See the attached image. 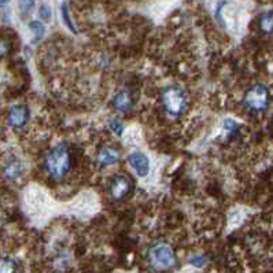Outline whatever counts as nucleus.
I'll use <instances>...</instances> for the list:
<instances>
[{
    "instance_id": "9b49d317",
    "label": "nucleus",
    "mask_w": 273,
    "mask_h": 273,
    "mask_svg": "<svg viewBox=\"0 0 273 273\" xmlns=\"http://www.w3.org/2000/svg\"><path fill=\"white\" fill-rule=\"evenodd\" d=\"M260 28L264 33L273 32V11L264 12L260 18Z\"/></svg>"
},
{
    "instance_id": "6ab92c4d",
    "label": "nucleus",
    "mask_w": 273,
    "mask_h": 273,
    "mask_svg": "<svg viewBox=\"0 0 273 273\" xmlns=\"http://www.w3.org/2000/svg\"><path fill=\"white\" fill-rule=\"evenodd\" d=\"M191 262H192L195 267H202V264L205 262V260H199V257H196V260H192Z\"/></svg>"
},
{
    "instance_id": "f8f14e48",
    "label": "nucleus",
    "mask_w": 273,
    "mask_h": 273,
    "mask_svg": "<svg viewBox=\"0 0 273 273\" xmlns=\"http://www.w3.org/2000/svg\"><path fill=\"white\" fill-rule=\"evenodd\" d=\"M0 273H17V264L8 257H0Z\"/></svg>"
},
{
    "instance_id": "a211bd4d",
    "label": "nucleus",
    "mask_w": 273,
    "mask_h": 273,
    "mask_svg": "<svg viewBox=\"0 0 273 273\" xmlns=\"http://www.w3.org/2000/svg\"><path fill=\"white\" fill-rule=\"evenodd\" d=\"M8 50H10V44L6 40H1L0 42V56H4L7 53H8Z\"/></svg>"
},
{
    "instance_id": "2eb2a0df",
    "label": "nucleus",
    "mask_w": 273,
    "mask_h": 273,
    "mask_svg": "<svg viewBox=\"0 0 273 273\" xmlns=\"http://www.w3.org/2000/svg\"><path fill=\"white\" fill-rule=\"evenodd\" d=\"M62 18H63V21H65L66 26H67L73 33H76V28H74V25L71 22L70 12H69V4H67V3H63V4H62Z\"/></svg>"
},
{
    "instance_id": "f257e3e1",
    "label": "nucleus",
    "mask_w": 273,
    "mask_h": 273,
    "mask_svg": "<svg viewBox=\"0 0 273 273\" xmlns=\"http://www.w3.org/2000/svg\"><path fill=\"white\" fill-rule=\"evenodd\" d=\"M73 165V155L67 143H59L48 151L46 155L47 173L55 180H62L70 172Z\"/></svg>"
},
{
    "instance_id": "9d476101",
    "label": "nucleus",
    "mask_w": 273,
    "mask_h": 273,
    "mask_svg": "<svg viewBox=\"0 0 273 273\" xmlns=\"http://www.w3.org/2000/svg\"><path fill=\"white\" fill-rule=\"evenodd\" d=\"M21 173H22V165H21V162L18 160H11L4 167V174L8 178L19 177Z\"/></svg>"
},
{
    "instance_id": "20e7f679",
    "label": "nucleus",
    "mask_w": 273,
    "mask_h": 273,
    "mask_svg": "<svg viewBox=\"0 0 273 273\" xmlns=\"http://www.w3.org/2000/svg\"><path fill=\"white\" fill-rule=\"evenodd\" d=\"M243 103L246 109L253 113L265 111L269 106V89L262 84H256L250 87L244 92Z\"/></svg>"
},
{
    "instance_id": "dca6fc26",
    "label": "nucleus",
    "mask_w": 273,
    "mask_h": 273,
    "mask_svg": "<svg viewBox=\"0 0 273 273\" xmlns=\"http://www.w3.org/2000/svg\"><path fill=\"white\" fill-rule=\"evenodd\" d=\"M110 129L117 135V136H122L124 133V124L119 119H111L110 121Z\"/></svg>"
},
{
    "instance_id": "4468645a",
    "label": "nucleus",
    "mask_w": 273,
    "mask_h": 273,
    "mask_svg": "<svg viewBox=\"0 0 273 273\" xmlns=\"http://www.w3.org/2000/svg\"><path fill=\"white\" fill-rule=\"evenodd\" d=\"M29 28L36 36L35 42H39L43 37V35H44V32H46V26H44L40 21H32L29 24Z\"/></svg>"
},
{
    "instance_id": "39448f33",
    "label": "nucleus",
    "mask_w": 273,
    "mask_h": 273,
    "mask_svg": "<svg viewBox=\"0 0 273 273\" xmlns=\"http://www.w3.org/2000/svg\"><path fill=\"white\" fill-rule=\"evenodd\" d=\"M132 191V181L124 174L114 176L110 184V195L114 201H121Z\"/></svg>"
},
{
    "instance_id": "f3484780",
    "label": "nucleus",
    "mask_w": 273,
    "mask_h": 273,
    "mask_svg": "<svg viewBox=\"0 0 273 273\" xmlns=\"http://www.w3.org/2000/svg\"><path fill=\"white\" fill-rule=\"evenodd\" d=\"M39 15L42 19L44 21H50L51 19V15H53V12H51V7L48 6V4H43L40 7V10H39Z\"/></svg>"
},
{
    "instance_id": "6e6552de",
    "label": "nucleus",
    "mask_w": 273,
    "mask_h": 273,
    "mask_svg": "<svg viewBox=\"0 0 273 273\" xmlns=\"http://www.w3.org/2000/svg\"><path fill=\"white\" fill-rule=\"evenodd\" d=\"M113 107L118 113H129L133 107V96L128 89H121L113 98Z\"/></svg>"
},
{
    "instance_id": "1a4fd4ad",
    "label": "nucleus",
    "mask_w": 273,
    "mask_h": 273,
    "mask_svg": "<svg viewBox=\"0 0 273 273\" xmlns=\"http://www.w3.org/2000/svg\"><path fill=\"white\" fill-rule=\"evenodd\" d=\"M121 160V153L115 147H103L96 155V162L99 166H110L118 164Z\"/></svg>"
},
{
    "instance_id": "ddd939ff",
    "label": "nucleus",
    "mask_w": 273,
    "mask_h": 273,
    "mask_svg": "<svg viewBox=\"0 0 273 273\" xmlns=\"http://www.w3.org/2000/svg\"><path fill=\"white\" fill-rule=\"evenodd\" d=\"M35 0H19L18 1V7H19L21 17H29L30 14L33 12V10H35Z\"/></svg>"
},
{
    "instance_id": "f03ea898",
    "label": "nucleus",
    "mask_w": 273,
    "mask_h": 273,
    "mask_svg": "<svg viewBox=\"0 0 273 273\" xmlns=\"http://www.w3.org/2000/svg\"><path fill=\"white\" fill-rule=\"evenodd\" d=\"M147 261L157 272H169L177 267V254L166 242H157L147 251Z\"/></svg>"
},
{
    "instance_id": "0eeeda50",
    "label": "nucleus",
    "mask_w": 273,
    "mask_h": 273,
    "mask_svg": "<svg viewBox=\"0 0 273 273\" xmlns=\"http://www.w3.org/2000/svg\"><path fill=\"white\" fill-rule=\"evenodd\" d=\"M128 164L139 177H147L150 173V160L147 155L140 151H135L128 157Z\"/></svg>"
},
{
    "instance_id": "423d86ee",
    "label": "nucleus",
    "mask_w": 273,
    "mask_h": 273,
    "mask_svg": "<svg viewBox=\"0 0 273 273\" xmlns=\"http://www.w3.org/2000/svg\"><path fill=\"white\" fill-rule=\"evenodd\" d=\"M29 118L30 111L26 105H14L8 110V124L12 128H24Z\"/></svg>"
},
{
    "instance_id": "aec40b11",
    "label": "nucleus",
    "mask_w": 273,
    "mask_h": 273,
    "mask_svg": "<svg viewBox=\"0 0 273 273\" xmlns=\"http://www.w3.org/2000/svg\"><path fill=\"white\" fill-rule=\"evenodd\" d=\"M10 0H0V7H3V6H6L7 3H8Z\"/></svg>"
},
{
    "instance_id": "7ed1b4c3",
    "label": "nucleus",
    "mask_w": 273,
    "mask_h": 273,
    "mask_svg": "<svg viewBox=\"0 0 273 273\" xmlns=\"http://www.w3.org/2000/svg\"><path fill=\"white\" fill-rule=\"evenodd\" d=\"M161 103L169 117L177 118L185 113L188 106V98L185 95L184 89H181L177 85H170L162 91Z\"/></svg>"
}]
</instances>
